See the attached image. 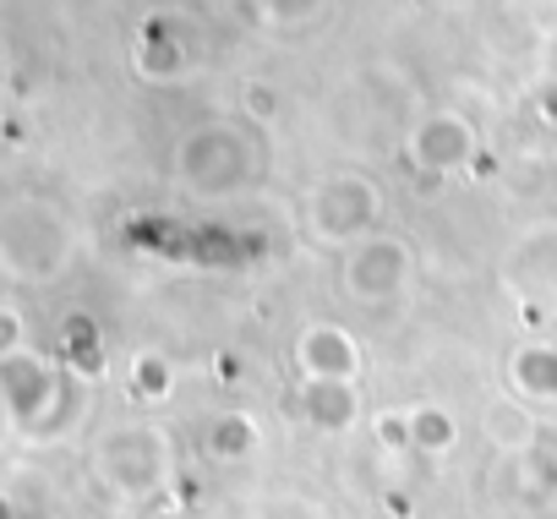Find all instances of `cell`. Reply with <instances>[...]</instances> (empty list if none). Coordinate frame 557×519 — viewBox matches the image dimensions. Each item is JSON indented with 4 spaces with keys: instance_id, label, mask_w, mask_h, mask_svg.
Segmentation results:
<instances>
[{
    "instance_id": "obj_5",
    "label": "cell",
    "mask_w": 557,
    "mask_h": 519,
    "mask_svg": "<svg viewBox=\"0 0 557 519\" xmlns=\"http://www.w3.org/2000/svg\"><path fill=\"white\" fill-rule=\"evenodd\" d=\"M301 416L318 427V432H345L356 427L361 416V399H356V383H323V378H301V394H296Z\"/></svg>"
},
{
    "instance_id": "obj_9",
    "label": "cell",
    "mask_w": 557,
    "mask_h": 519,
    "mask_svg": "<svg viewBox=\"0 0 557 519\" xmlns=\"http://www.w3.org/2000/svg\"><path fill=\"white\" fill-rule=\"evenodd\" d=\"M513 383L535 399H557V350H524L513 356Z\"/></svg>"
},
{
    "instance_id": "obj_3",
    "label": "cell",
    "mask_w": 557,
    "mask_h": 519,
    "mask_svg": "<svg viewBox=\"0 0 557 519\" xmlns=\"http://www.w3.org/2000/svg\"><path fill=\"white\" fill-rule=\"evenodd\" d=\"M372 219H377V191L367 181H356V175H339V181H329L312 197V224L329 240H356Z\"/></svg>"
},
{
    "instance_id": "obj_1",
    "label": "cell",
    "mask_w": 557,
    "mask_h": 519,
    "mask_svg": "<svg viewBox=\"0 0 557 519\" xmlns=\"http://www.w3.org/2000/svg\"><path fill=\"white\" fill-rule=\"evenodd\" d=\"M94 459H99V475L121 497H153L175 470V443L159 427H126V432H110Z\"/></svg>"
},
{
    "instance_id": "obj_10",
    "label": "cell",
    "mask_w": 557,
    "mask_h": 519,
    "mask_svg": "<svg viewBox=\"0 0 557 519\" xmlns=\"http://www.w3.org/2000/svg\"><path fill=\"white\" fill-rule=\"evenodd\" d=\"M257 448V427L246 416H224L213 432H208V454L213 459H246Z\"/></svg>"
},
{
    "instance_id": "obj_12",
    "label": "cell",
    "mask_w": 557,
    "mask_h": 519,
    "mask_svg": "<svg viewBox=\"0 0 557 519\" xmlns=\"http://www.w3.org/2000/svg\"><path fill=\"white\" fill-rule=\"evenodd\" d=\"M153 519H191V514H181V508H159Z\"/></svg>"
},
{
    "instance_id": "obj_8",
    "label": "cell",
    "mask_w": 557,
    "mask_h": 519,
    "mask_svg": "<svg viewBox=\"0 0 557 519\" xmlns=\"http://www.w3.org/2000/svg\"><path fill=\"white\" fill-rule=\"evenodd\" d=\"M405 432H410V443H416L421 454H448V448L459 443V427H454V416H448V410H432V405L410 410Z\"/></svg>"
},
{
    "instance_id": "obj_11",
    "label": "cell",
    "mask_w": 557,
    "mask_h": 519,
    "mask_svg": "<svg viewBox=\"0 0 557 519\" xmlns=\"http://www.w3.org/2000/svg\"><path fill=\"white\" fill-rule=\"evenodd\" d=\"M251 519H329L318 497H301V492H273L251 508Z\"/></svg>"
},
{
    "instance_id": "obj_4",
    "label": "cell",
    "mask_w": 557,
    "mask_h": 519,
    "mask_svg": "<svg viewBox=\"0 0 557 519\" xmlns=\"http://www.w3.org/2000/svg\"><path fill=\"white\" fill-rule=\"evenodd\" d=\"M296 367H301V378L356 383V372H361V350L350 345V334H345V329L318 323V329H307V334H301V345H296Z\"/></svg>"
},
{
    "instance_id": "obj_6",
    "label": "cell",
    "mask_w": 557,
    "mask_h": 519,
    "mask_svg": "<svg viewBox=\"0 0 557 519\" xmlns=\"http://www.w3.org/2000/svg\"><path fill=\"white\" fill-rule=\"evenodd\" d=\"M486 437L497 454H530L535 448V421L519 405H492L486 410Z\"/></svg>"
},
{
    "instance_id": "obj_7",
    "label": "cell",
    "mask_w": 557,
    "mask_h": 519,
    "mask_svg": "<svg viewBox=\"0 0 557 519\" xmlns=\"http://www.w3.org/2000/svg\"><path fill=\"white\" fill-rule=\"evenodd\" d=\"M416 153H421V164H459L465 153H470V137H465V126L459 121H432L421 137H416Z\"/></svg>"
},
{
    "instance_id": "obj_2",
    "label": "cell",
    "mask_w": 557,
    "mask_h": 519,
    "mask_svg": "<svg viewBox=\"0 0 557 519\" xmlns=\"http://www.w3.org/2000/svg\"><path fill=\"white\" fill-rule=\"evenodd\" d=\"M405 280H410V251H405V240H394V235H367V240L350 251V263H345V291H350L356 301H367V307L394 301V296L405 291Z\"/></svg>"
}]
</instances>
